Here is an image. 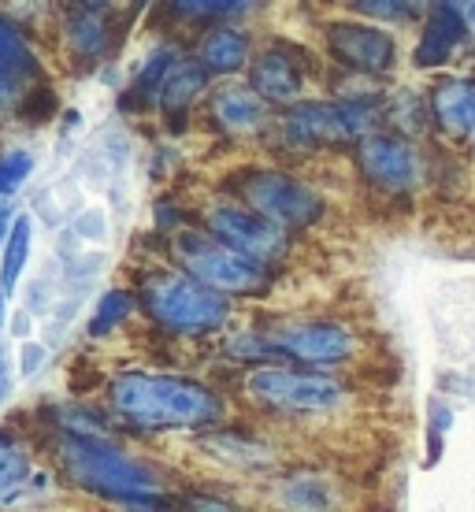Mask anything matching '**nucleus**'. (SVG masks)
Returning a JSON list of instances; mask_svg holds the SVG:
<instances>
[{
    "mask_svg": "<svg viewBox=\"0 0 475 512\" xmlns=\"http://www.w3.org/2000/svg\"><path fill=\"white\" fill-rule=\"evenodd\" d=\"M108 401L123 420L149 431H197L223 416V401L208 386L160 372H119Z\"/></svg>",
    "mask_w": 475,
    "mask_h": 512,
    "instance_id": "1",
    "label": "nucleus"
},
{
    "mask_svg": "<svg viewBox=\"0 0 475 512\" xmlns=\"http://www.w3.org/2000/svg\"><path fill=\"white\" fill-rule=\"evenodd\" d=\"M60 464L67 479L93 498L119 505H153L160 498V475L145 461L130 457L104 435H60Z\"/></svg>",
    "mask_w": 475,
    "mask_h": 512,
    "instance_id": "2",
    "label": "nucleus"
},
{
    "mask_svg": "<svg viewBox=\"0 0 475 512\" xmlns=\"http://www.w3.org/2000/svg\"><path fill=\"white\" fill-rule=\"evenodd\" d=\"M142 308L160 327L182 334H205L227 323L231 305L227 297L208 290L205 282L190 279L186 271H156L138 290Z\"/></svg>",
    "mask_w": 475,
    "mask_h": 512,
    "instance_id": "3",
    "label": "nucleus"
},
{
    "mask_svg": "<svg viewBox=\"0 0 475 512\" xmlns=\"http://www.w3.org/2000/svg\"><path fill=\"white\" fill-rule=\"evenodd\" d=\"M175 256H179L182 271L190 279L205 282L216 294H253L268 286V264H260L253 256L238 253L231 245L216 242L212 234H179L175 238Z\"/></svg>",
    "mask_w": 475,
    "mask_h": 512,
    "instance_id": "4",
    "label": "nucleus"
},
{
    "mask_svg": "<svg viewBox=\"0 0 475 512\" xmlns=\"http://www.w3.org/2000/svg\"><path fill=\"white\" fill-rule=\"evenodd\" d=\"M245 390L253 401L279 412H331L346 401L342 383L327 375L279 368V364H260L245 375Z\"/></svg>",
    "mask_w": 475,
    "mask_h": 512,
    "instance_id": "5",
    "label": "nucleus"
},
{
    "mask_svg": "<svg viewBox=\"0 0 475 512\" xmlns=\"http://www.w3.org/2000/svg\"><path fill=\"white\" fill-rule=\"evenodd\" d=\"M379 123L375 104L368 101H312L297 104L283 119V134L290 145H327V141L372 138V127Z\"/></svg>",
    "mask_w": 475,
    "mask_h": 512,
    "instance_id": "6",
    "label": "nucleus"
},
{
    "mask_svg": "<svg viewBox=\"0 0 475 512\" xmlns=\"http://www.w3.org/2000/svg\"><path fill=\"white\" fill-rule=\"evenodd\" d=\"M245 201L253 205L257 216L268 223L283 227V231H297V227H312L323 212V197L305 182L290 179L283 171H253L242 186Z\"/></svg>",
    "mask_w": 475,
    "mask_h": 512,
    "instance_id": "7",
    "label": "nucleus"
},
{
    "mask_svg": "<svg viewBox=\"0 0 475 512\" xmlns=\"http://www.w3.org/2000/svg\"><path fill=\"white\" fill-rule=\"evenodd\" d=\"M205 227L216 242L231 245V249H238V253H245V256H253L260 264L279 260V256H286V249H290V238H286L283 227L268 223V219L257 216L253 208H234V205L208 208Z\"/></svg>",
    "mask_w": 475,
    "mask_h": 512,
    "instance_id": "8",
    "label": "nucleus"
},
{
    "mask_svg": "<svg viewBox=\"0 0 475 512\" xmlns=\"http://www.w3.org/2000/svg\"><path fill=\"white\" fill-rule=\"evenodd\" d=\"M279 357H290L297 364H342L353 357L357 338L342 323H283L268 334Z\"/></svg>",
    "mask_w": 475,
    "mask_h": 512,
    "instance_id": "9",
    "label": "nucleus"
},
{
    "mask_svg": "<svg viewBox=\"0 0 475 512\" xmlns=\"http://www.w3.org/2000/svg\"><path fill=\"white\" fill-rule=\"evenodd\" d=\"M357 164L383 190H412L424 175V160L416 153V145L394 134H372L357 141Z\"/></svg>",
    "mask_w": 475,
    "mask_h": 512,
    "instance_id": "10",
    "label": "nucleus"
},
{
    "mask_svg": "<svg viewBox=\"0 0 475 512\" xmlns=\"http://www.w3.org/2000/svg\"><path fill=\"white\" fill-rule=\"evenodd\" d=\"M327 49H331L334 60H342L346 67H357L364 75H383L386 67L394 64V56H398L394 38L368 23L327 26Z\"/></svg>",
    "mask_w": 475,
    "mask_h": 512,
    "instance_id": "11",
    "label": "nucleus"
},
{
    "mask_svg": "<svg viewBox=\"0 0 475 512\" xmlns=\"http://www.w3.org/2000/svg\"><path fill=\"white\" fill-rule=\"evenodd\" d=\"M301 86H305V78L290 52H260L249 67V90L264 104H294L301 97Z\"/></svg>",
    "mask_w": 475,
    "mask_h": 512,
    "instance_id": "12",
    "label": "nucleus"
},
{
    "mask_svg": "<svg viewBox=\"0 0 475 512\" xmlns=\"http://www.w3.org/2000/svg\"><path fill=\"white\" fill-rule=\"evenodd\" d=\"M464 15L461 4H435L431 8V19H427V30L420 38V49H416V67H438L446 64L457 45L464 38Z\"/></svg>",
    "mask_w": 475,
    "mask_h": 512,
    "instance_id": "13",
    "label": "nucleus"
},
{
    "mask_svg": "<svg viewBox=\"0 0 475 512\" xmlns=\"http://www.w3.org/2000/svg\"><path fill=\"white\" fill-rule=\"evenodd\" d=\"M431 112L453 138H472L475 134V82L472 78H446L438 82L431 97Z\"/></svg>",
    "mask_w": 475,
    "mask_h": 512,
    "instance_id": "14",
    "label": "nucleus"
},
{
    "mask_svg": "<svg viewBox=\"0 0 475 512\" xmlns=\"http://www.w3.org/2000/svg\"><path fill=\"white\" fill-rule=\"evenodd\" d=\"M45 487H49V472H34L26 449L8 435H0V505H12Z\"/></svg>",
    "mask_w": 475,
    "mask_h": 512,
    "instance_id": "15",
    "label": "nucleus"
},
{
    "mask_svg": "<svg viewBox=\"0 0 475 512\" xmlns=\"http://www.w3.org/2000/svg\"><path fill=\"white\" fill-rule=\"evenodd\" d=\"M197 56L208 75H234L249 64V38L234 26H216L201 38Z\"/></svg>",
    "mask_w": 475,
    "mask_h": 512,
    "instance_id": "16",
    "label": "nucleus"
},
{
    "mask_svg": "<svg viewBox=\"0 0 475 512\" xmlns=\"http://www.w3.org/2000/svg\"><path fill=\"white\" fill-rule=\"evenodd\" d=\"M212 116H216L219 127L234 130V134H249L268 119V104L245 86H223L212 97Z\"/></svg>",
    "mask_w": 475,
    "mask_h": 512,
    "instance_id": "17",
    "label": "nucleus"
},
{
    "mask_svg": "<svg viewBox=\"0 0 475 512\" xmlns=\"http://www.w3.org/2000/svg\"><path fill=\"white\" fill-rule=\"evenodd\" d=\"M38 75V60L8 19H0V97H19V86Z\"/></svg>",
    "mask_w": 475,
    "mask_h": 512,
    "instance_id": "18",
    "label": "nucleus"
},
{
    "mask_svg": "<svg viewBox=\"0 0 475 512\" xmlns=\"http://www.w3.org/2000/svg\"><path fill=\"white\" fill-rule=\"evenodd\" d=\"M30 238H34V219L19 212L12 219V234L4 242V256H0V294H15V286L26 271V260H30Z\"/></svg>",
    "mask_w": 475,
    "mask_h": 512,
    "instance_id": "19",
    "label": "nucleus"
},
{
    "mask_svg": "<svg viewBox=\"0 0 475 512\" xmlns=\"http://www.w3.org/2000/svg\"><path fill=\"white\" fill-rule=\"evenodd\" d=\"M208 90V71L201 64H193V60H179L175 64V71L167 75L164 90H160V108H167V112H182V108H190L201 93Z\"/></svg>",
    "mask_w": 475,
    "mask_h": 512,
    "instance_id": "20",
    "label": "nucleus"
},
{
    "mask_svg": "<svg viewBox=\"0 0 475 512\" xmlns=\"http://www.w3.org/2000/svg\"><path fill=\"white\" fill-rule=\"evenodd\" d=\"M130 312H134V297H130L127 290H104V297L97 301V308H93V316H90V334L93 338L112 334Z\"/></svg>",
    "mask_w": 475,
    "mask_h": 512,
    "instance_id": "21",
    "label": "nucleus"
},
{
    "mask_svg": "<svg viewBox=\"0 0 475 512\" xmlns=\"http://www.w3.org/2000/svg\"><path fill=\"white\" fill-rule=\"evenodd\" d=\"M67 34H71L75 52H82V56H104L108 52V26H104V19L75 12L67 19Z\"/></svg>",
    "mask_w": 475,
    "mask_h": 512,
    "instance_id": "22",
    "label": "nucleus"
},
{
    "mask_svg": "<svg viewBox=\"0 0 475 512\" xmlns=\"http://www.w3.org/2000/svg\"><path fill=\"white\" fill-rule=\"evenodd\" d=\"M175 64H179V52L171 49V45H164V49L149 52L142 60V67H138V75H134V82H138V90L142 93H153V97H160V90H164L167 75L175 71Z\"/></svg>",
    "mask_w": 475,
    "mask_h": 512,
    "instance_id": "23",
    "label": "nucleus"
},
{
    "mask_svg": "<svg viewBox=\"0 0 475 512\" xmlns=\"http://www.w3.org/2000/svg\"><path fill=\"white\" fill-rule=\"evenodd\" d=\"M30 175H34V156L26 153V149L0 153V197H4V201H8L12 193L23 190Z\"/></svg>",
    "mask_w": 475,
    "mask_h": 512,
    "instance_id": "24",
    "label": "nucleus"
},
{
    "mask_svg": "<svg viewBox=\"0 0 475 512\" xmlns=\"http://www.w3.org/2000/svg\"><path fill=\"white\" fill-rule=\"evenodd\" d=\"M227 353L238 360H275V346H271V338H260V334H234Z\"/></svg>",
    "mask_w": 475,
    "mask_h": 512,
    "instance_id": "25",
    "label": "nucleus"
},
{
    "mask_svg": "<svg viewBox=\"0 0 475 512\" xmlns=\"http://www.w3.org/2000/svg\"><path fill=\"white\" fill-rule=\"evenodd\" d=\"M453 412L446 409V401H431V446H427V464H435L442 457V435L450 431Z\"/></svg>",
    "mask_w": 475,
    "mask_h": 512,
    "instance_id": "26",
    "label": "nucleus"
},
{
    "mask_svg": "<svg viewBox=\"0 0 475 512\" xmlns=\"http://www.w3.org/2000/svg\"><path fill=\"white\" fill-rule=\"evenodd\" d=\"M45 364H49V346H41V342H34V338H26L23 346H19V375H23V379H34Z\"/></svg>",
    "mask_w": 475,
    "mask_h": 512,
    "instance_id": "27",
    "label": "nucleus"
},
{
    "mask_svg": "<svg viewBox=\"0 0 475 512\" xmlns=\"http://www.w3.org/2000/svg\"><path fill=\"white\" fill-rule=\"evenodd\" d=\"M75 234L78 238H90V242H101L104 234H108V216H104L101 208L82 212V216L75 219Z\"/></svg>",
    "mask_w": 475,
    "mask_h": 512,
    "instance_id": "28",
    "label": "nucleus"
},
{
    "mask_svg": "<svg viewBox=\"0 0 475 512\" xmlns=\"http://www.w3.org/2000/svg\"><path fill=\"white\" fill-rule=\"evenodd\" d=\"M360 15H375V19H405L416 12V4H386V0H364L357 4Z\"/></svg>",
    "mask_w": 475,
    "mask_h": 512,
    "instance_id": "29",
    "label": "nucleus"
},
{
    "mask_svg": "<svg viewBox=\"0 0 475 512\" xmlns=\"http://www.w3.org/2000/svg\"><path fill=\"white\" fill-rule=\"evenodd\" d=\"M175 15H234L249 12V4H175Z\"/></svg>",
    "mask_w": 475,
    "mask_h": 512,
    "instance_id": "30",
    "label": "nucleus"
},
{
    "mask_svg": "<svg viewBox=\"0 0 475 512\" xmlns=\"http://www.w3.org/2000/svg\"><path fill=\"white\" fill-rule=\"evenodd\" d=\"M45 312L49 308V290H45V282H30V297H26V312Z\"/></svg>",
    "mask_w": 475,
    "mask_h": 512,
    "instance_id": "31",
    "label": "nucleus"
},
{
    "mask_svg": "<svg viewBox=\"0 0 475 512\" xmlns=\"http://www.w3.org/2000/svg\"><path fill=\"white\" fill-rule=\"evenodd\" d=\"M8 379H12V353L8 346H0V390L8 386Z\"/></svg>",
    "mask_w": 475,
    "mask_h": 512,
    "instance_id": "32",
    "label": "nucleus"
},
{
    "mask_svg": "<svg viewBox=\"0 0 475 512\" xmlns=\"http://www.w3.org/2000/svg\"><path fill=\"white\" fill-rule=\"evenodd\" d=\"M26 316H30V312H26V308H19V312H15V320H12V331L19 334L23 342H26V334H30V320H26Z\"/></svg>",
    "mask_w": 475,
    "mask_h": 512,
    "instance_id": "33",
    "label": "nucleus"
},
{
    "mask_svg": "<svg viewBox=\"0 0 475 512\" xmlns=\"http://www.w3.org/2000/svg\"><path fill=\"white\" fill-rule=\"evenodd\" d=\"M8 201H0V238H4V242H8V234H12V219H8Z\"/></svg>",
    "mask_w": 475,
    "mask_h": 512,
    "instance_id": "34",
    "label": "nucleus"
},
{
    "mask_svg": "<svg viewBox=\"0 0 475 512\" xmlns=\"http://www.w3.org/2000/svg\"><path fill=\"white\" fill-rule=\"evenodd\" d=\"M461 15H464V26L475 34V4H461Z\"/></svg>",
    "mask_w": 475,
    "mask_h": 512,
    "instance_id": "35",
    "label": "nucleus"
},
{
    "mask_svg": "<svg viewBox=\"0 0 475 512\" xmlns=\"http://www.w3.org/2000/svg\"><path fill=\"white\" fill-rule=\"evenodd\" d=\"M8 323V294H0V327Z\"/></svg>",
    "mask_w": 475,
    "mask_h": 512,
    "instance_id": "36",
    "label": "nucleus"
}]
</instances>
